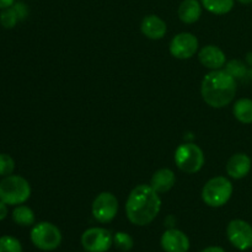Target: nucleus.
<instances>
[{"mask_svg": "<svg viewBox=\"0 0 252 252\" xmlns=\"http://www.w3.org/2000/svg\"><path fill=\"white\" fill-rule=\"evenodd\" d=\"M161 209V198L150 185H139L130 191L126 202L128 220L138 226L152 223Z\"/></svg>", "mask_w": 252, "mask_h": 252, "instance_id": "1", "label": "nucleus"}, {"mask_svg": "<svg viewBox=\"0 0 252 252\" xmlns=\"http://www.w3.org/2000/svg\"><path fill=\"white\" fill-rule=\"evenodd\" d=\"M236 94V80L224 69L211 70L201 84L204 102L213 108H223L233 102Z\"/></svg>", "mask_w": 252, "mask_h": 252, "instance_id": "2", "label": "nucleus"}, {"mask_svg": "<svg viewBox=\"0 0 252 252\" xmlns=\"http://www.w3.org/2000/svg\"><path fill=\"white\" fill-rule=\"evenodd\" d=\"M31 197V186L25 177L9 175L0 181V201L7 206L24 204Z\"/></svg>", "mask_w": 252, "mask_h": 252, "instance_id": "3", "label": "nucleus"}, {"mask_svg": "<svg viewBox=\"0 0 252 252\" xmlns=\"http://www.w3.org/2000/svg\"><path fill=\"white\" fill-rule=\"evenodd\" d=\"M234 187L225 176H216L209 180L202 189V201L212 208L225 206L231 198Z\"/></svg>", "mask_w": 252, "mask_h": 252, "instance_id": "4", "label": "nucleus"}, {"mask_svg": "<svg viewBox=\"0 0 252 252\" xmlns=\"http://www.w3.org/2000/svg\"><path fill=\"white\" fill-rule=\"evenodd\" d=\"M176 166L186 174H196L203 167V150L194 143H184L175 152Z\"/></svg>", "mask_w": 252, "mask_h": 252, "instance_id": "5", "label": "nucleus"}, {"mask_svg": "<svg viewBox=\"0 0 252 252\" xmlns=\"http://www.w3.org/2000/svg\"><path fill=\"white\" fill-rule=\"evenodd\" d=\"M32 244L42 251H53L62 244V233L54 224L49 221H41L34 224L30 234Z\"/></svg>", "mask_w": 252, "mask_h": 252, "instance_id": "6", "label": "nucleus"}, {"mask_svg": "<svg viewBox=\"0 0 252 252\" xmlns=\"http://www.w3.org/2000/svg\"><path fill=\"white\" fill-rule=\"evenodd\" d=\"M94 218L100 223H111L118 212V199L111 192H101L91 206Z\"/></svg>", "mask_w": 252, "mask_h": 252, "instance_id": "7", "label": "nucleus"}, {"mask_svg": "<svg viewBox=\"0 0 252 252\" xmlns=\"http://www.w3.org/2000/svg\"><path fill=\"white\" fill-rule=\"evenodd\" d=\"M226 236L231 245L240 251L252 248V225L243 219H233L226 226Z\"/></svg>", "mask_w": 252, "mask_h": 252, "instance_id": "8", "label": "nucleus"}, {"mask_svg": "<svg viewBox=\"0 0 252 252\" xmlns=\"http://www.w3.org/2000/svg\"><path fill=\"white\" fill-rule=\"evenodd\" d=\"M81 245L88 252H106L113 245V235L105 228H90L81 235Z\"/></svg>", "mask_w": 252, "mask_h": 252, "instance_id": "9", "label": "nucleus"}, {"mask_svg": "<svg viewBox=\"0 0 252 252\" xmlns=\"http://www.w3.org/2000/svg\"><path fill=\"white\" fill-rule=\"evenodd\" d=\"M169 51L177 59H189L198 51V39L193 33L181 32L172 37L169 44Z\"/></svg>", "mask_w": 252, "mask_h": 252, "instance_id": "10", "label": "nucleus"}, {"mask_svg": "<svg viewBox=\"0 0 252 252\" xmlns=\"http://www.w3.org/2000/svg\"><path fill=\"white\" fill-rule=\"evenodd\" d=\"M160 245L165 252H187L189 250V239L184 231L170 228L161 235Z\"/></svg>", "mask_w": 252, "mask_h": 252, "instance_id": "11", "label": "nucleus"}, {"mask_svg": "<svg viewBox=\"0 0 252 252\" xmlns=\"http://www.w3.org/2000/svg\"><path fill=\"white\" fill-rule=\"evenodd\" d=\"M198 61L207 69L218 70L225 65L226 56L221 48L213 46V44H208V46H204L199 49Z\"/></svg>", "mask_w": 252, "mask_h": 252, "instance_id": "12", "label": "nucleus"}, {"mask_svg": "<svg viewBox=\"0 0 252 252\" xmlns=\"http://www.w3.org/2000/svg\"><path fill=\"white\" fill-rule=\"evenodd\" d=\"M252 161L248 154L245 153H236L229 158L225 165L226 174L229 177L235 180H241L249 175L251 171Z\"/></svg>", "mask_w": 252, "mask_h": 252, "instance_id": "13", "label": "nucleus"}, {"mask_svg": "<svg viewBox=\"0 0 252 252\" xmlns=\"http://www.w3.org/2000/svg\"><path fill=\"white\" fill-rule=\"evenodd\" d=\"M140 31L147 38L158 41L164 38L167 32L166 22L158 15H148L140 24Z\"/></svg>", "mask_w": 252, "mask_h": 252, "instance_id": "14", "label": "nucleus"}, {"mask_svg": "<svg viewBox=\"0 0 252 252\" xmlns=\"http://www.w3.org/2000/svg\"><path fill=\"white\" fill-rule=\"evenodd\" d=\"M202 4L198 0H182L177 9L179 19L184 24L191 25L198 21L202 16Z\"/></svg>", "mask_w": 252, "mask_h": 252, "instance_id": "15", "label": "nucleus"}, {"mask_svg": "<svg viewBox=\"0 0 252 252\" xmlns=\"http://www.w3.org/2000/svg\"><path fill=\"white\" fill-rule=\"evenodd\" d=\"M176 182V176L171 169H160L154 172L150 180V186L158 192V193H165L169 192Z\"/></svg>", "mask_w": 252, "mask_h": 252, "instance_id": "16", "label": "nucleus"}, {"mask_svg": "<svg viewBox=\"0 0 252 252\" xmlns=\"http://www.w3.org/2000/svg\"><path fill=\"white\" fill-rule=\"evenodd\" d=\"M233 113L236 120L244 125L252 123V100L251 98H240L234 103Z\"/></svg>", "mask_w": 252, "mask_h": 252, "instance_id": "17", "label": "nucleus"}, {"mask_svg": "<svg viewBox=\"0 0 252 252\" xmlns=\"http://www.w3.org/2000/svg\"><path fill=\"white\" fill-rule=\"evenodd\" d=\"M201 4L211 14L225 15L233 10L235 0H201Z\"/></svg>", "mask_w": 252, "mask_h": 252, "instance_id": "18", "label": "nucleus"}, {"mask_svg": "<svg viewBox=\"0 0 252 252\" xmlns=\"http://www.w3.org/2000/svg\"><path fill=\"white\" fill-rule=\"evenodd\" d=\"M12 220L20 226H31L36 221V217L30 207L20 204L12 211Z\"/></svg>", "mask_w": 252, "mask_h": 252, "instance_id": "19", "label": "nucleus"}, {"mask_svg": "<svg viewBox=\"0 0 252 252\" xmlns=\"http://www.w3.org/2000/svg\"><path fill=\"white\" fill-rule=\"evenodd\" d=\"M248 64L244 63L243 61H239V59H233V61H229L225 63V68L224 70L228 74H230L235 80H245L249 78V74H250V69L248 68Z\"/></svg>", "mask_w": 252, "mask_h": 252, "instance_id": "20", "label": "nucleus"}, {"mask_svg": "<svg viewBox=\"0 0 252 252\" xmlns=\"http://www.w3.org/2000/svg\"><path fill=\"white\" fill-rule=\"evenodd\" d=\"M19 21H20L19 15H17L16 10L14 9V6L2 9L1 12H0V25H1L4 29L6 30L14 29Z\"/></svg>", "mask_w": 252, "mask_h": 252, "instance_id": "21", "label": "nucleus"}, {"mask_svg": "<svg viewBox=\"0 0 252 252\" xmlns=\"http://www.w3.org/2000/svg\"><path fill=\"white\" fill-rule=\"evenodd\" d=\"M113 245L118 249L120 251L128 252L133 249L134 246V241L129 234L125 233V231H118L113 235Z\"/></svg>", "mask_w": 252, "mask_h": 252, "instance_id": "22", "label": "nucleus"}, {"mask_svg": "<svg viewBox=\"0 0 252 252\" xmlns=\"http://www.w3.org/2000/svg\"><path fill=\"white\" fill-rule=\"evenodd\" d=\"M0 252H22V245L14 236H0Z\"/></svg>", "mask_w": 252, "mask_h": 252, "instance_id": "23", "label": "nucleus"}, {"mask_svg": "<svg viewBox=\"0 0 252 252\" xmlns=\"http://www.w3.org/2000/svg\"><path fill=\"white\" fill-rule=\"evenodd\" d=\"M15 170V160L12 159L11 155L1 153L0 154V176L6 177L12 175Z\"/></svg>", "mask_w": 252, "mask_h": 252, "instance_id": "24", "label": "nucleus"}, {"mask_svg": "<svg viewBox=\"0 0 252 252\" xmlns=\"http://www.w3.org/2000/svg\"><path fill=\"white\" fill-rule=\"evenodd\" d=\"M12 6H14V9L16 10L17 15H19L20 21L26 19L27 15H29V9H27V6L24 4V2H15Z\"/></svg>", "mask_w": 252, "mask_h": 252, "instance_id": "25", "label": "nucleus"}, {"mask_svg": "<svg viewBox=\"0 0 252 252\" xmlns=\"http://www.w3.org/2000/svg\"><path fill=\"white\" fill-rule=\"evenodd\" d=\"M7 213H9V211H7V204L4 203L2 201H0V221L4 220V219L6 218Z\"/></svg>", "mask_w": 252, "mask_h": 252, "instance_id": "26", "label": "nucleus"}, {"mask_svg": "<svg viewBox=\"0 0 252 252\" xmlns=\"http://www.w3.org/2000/svg\"><path fill=\"white\" fill-rule=\"evenodd\" d=\"M14 4H15V0H0V10L12 6Z\"/></svg>", "mask_w": 252, "mask_h": 252, "instance_id": "27", "label": "nucleus"}, {"mask_svg": "<svg viewBox=\"0 0 252 252\" xmlns=\"http://www.w3.org/2000/svg\"><path fill=\"white\" fill-rule=\"evenodd\" d=\"M201 252H225V250L221 248H219V246H209V248H206Z\"/></svg>", "mask_w": 252, "mask_h": 252, "instance_id": "28", "label": "nucleus"}, {"mask_svg": "<svg viewBox=\"0 0 252 252\" xmlns=\"http://www.w3.org/2000/svg\"><path fill=\"white\" fill-rule=\"evenodd\" d=\"M246 64L252 66V52H249V53L246 54Z\"/></svg>", "mask_w": 252, "mask_h": 252, "instance_id": "29", "label": "nucleus"}, {"mask_svg": "<svg viewBox=\"0 0 252 252\" xmlns=\"http://www.w3.org/2000/svg\"><path fill=\"white\" fill-rule=\"evenodd\" d=\"M240 4H244V5H249V4H252V0H238Z\"/></svg>", "mask_w": 252, "mask_h": 252, "instance_id": "30", "label": "nucleus"}, {"mask_svg": "<svg viewBox=\"0 0 252 252\" xmlns=\"http://www.w3.org/2000/svg\"><path fill=\"white\" fill-rule=\"evenodd\" d=\"M249 78H250V80L252 81V66L250 68V74H249Z\"/></svg>", "mask_w": 252, "mask_h": 252, "instance_id": "31", "label": "nucleus"}]
</instances>
